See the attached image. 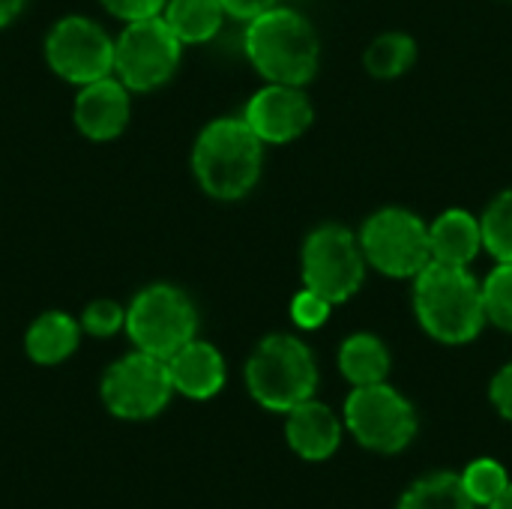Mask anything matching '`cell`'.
<instances>
[{
	"instance_id": "29",
	"label": "cell",
	"mask_w": 512,
	"mask_h": 509,
	"mask_svg": "<svg viewBox=\"0 0 512 509\" xmlns=\"http://www.w3.org/2000/svg\"><path fill=\"white\" fill-rule=\"evenodd\" d=\"M219 3H222L225 15L240 18V21H252L261 12H267V9L276 6V0H219Z\"/></svg>"
},
{
	"instance_id": "13",
	"label": "cell",
	"mask_w": 512,
	"mask_h": 509,
	"mask_svg": "<svg viewBox=\"0 0 512 509\" xmlns=\"http://www.w3.org/2000/svg\"><path fill=\"white\" fill-rule=\"evenodd\" d=\"M129 117H132L129 87L117 75L84 84L72 105L75 129L90 141H114L129 126Z\"/></svg>"
},
{
	"instance_id": "18",
	"label": "cell",
	"mask_w": 512,
	"mask_h": 509,
	"mask_svg": "<svg viewBox=\"0 0 512 509\" xmlns=\"http://www.w3.org/2000/svg\"><path fill=\"white\" fill-rule=\"evenodd\" d=\"M339 369L354 387L384 384L390 375V351L378 336L357 333L339 348Z\"/></svg>"
},
{
	"instance_id": "23",
	"label": "cell",
	"mask_w": 512,
	"mask_h": 509,
	"mask_svg": "<svg viewBox=\"0 0 512 509\" xmlns=\"http://www.w3.org/2000/svg\"><path fill=\"white\" fill-rule=\"evenodd\" d=\"M483 228V246L498 258V264H512V189L501 192L486 216L480 219Z\"/></svg>"
},
{
	"instance_id": "5",
	"label": "cell",
	"mask_w": 512,
	"mask_h": 509,
	"mask_svg": "<svg viewBox=\"0 0 512 509\" xmlns=\"http://www.w3.org/2000/svg\"><path fill=\"white\" fill-rule=\"evenodd\" d=\"M198 333L195 303L174 285L141 288L126 306V336L138 351L168 360Z\"/></svg>"
},
{
	"instance_id": "31",
	"label": "cell",
	"mask_w": 512,
	"mask_h": 509,
	"mask_svg": "<svg viewBox=\"0 0 512 509\" xmlns=\"http://www.w3.org/2000/svg\"><path fill=\"white\" fill-rule=\"evenodd\" d=\"M486 509H512V483H510V489H507V492H504L492 507H486Z\"/></svg>"
},
{
	"instance_id": "24",
	"label": "cell",
	"mask_w": 512,
	"mask_h": 509,
	"mask_svg": "<svg viewBox=\"0 0 512 509\" xmlns=\"http://www.w3.org/2000/svg\"><path fill=\"white\" fill-rule=\"evenodd\" d=\"M486 321L512 333V264H498L483 282Z\"/></svg>"
},
{
	"instance_id": "17",
	"label": "cell",
	"mask_w": 512,
	"mask_h": 509,
	"mask_svg": "<svg viewBox=\"0 0 512 509\" xmlns=\"http://www.w3.org/2000/svg\"><path fill=\"white\" fill-rule=\"evenodd\" d=\"M429 246H432V261L465 267L477 258L483 246V228L471 213L447 210L444 216L435 219V225H429Z\"/></svg>"
},
{
	"instance_id": "3",
	"label": "cell",
	"mask_w": 512,
	"mask_h": 509,
	"mask_svg": "<svg viewBox=\"0 0 512 509\" xmlns=\"http://www.w3.org/2000/svg\"><path fill=\"white\" fill-rule=\"evenodd\" d=\"M246 54L270 84H306L321 57L315 27L294 9H267L246 27Z\"/></svg>"
},
{
	"instance_id": "19",
	"label": "cell",
	"mask_w": 512,
	"mask_h": 509,
	"mask_svg": "<svg viewBox=\"0 0 512 509\" xmlns=\"http://www.w3.org/2000/svg\"><path fill=\"white\" fill-rule=\"evenodd\" d=\"M162 18L183 45H201L219 33L225 9L219 0H168Z\"/></svg>"
},
{
	"instance_id": "22",
	"label": "cell",
	"mask_w": 512,
	"mask_h": 509,
	"mask_svg": "<svg viewBox=\"0 0 512 509\" xmlns=\"http://www.w3.org/2000/svg\"><path fill=\"white\" fill-rule=\"evenodd\" d=\"M459 477L477 507H492L510 489V474L498 459H474Z\"/></svg>"
},
{
	"instance_id": "26",
	"label": "cell",
	"mask_w": 512,
	"mask_h": 509,
	"mask_svg": "<svg viewBox=\"0 0 512 509\" xmlns=\"http://www.w3.org/2000/svg\"><path fill=\"white\" fill-rule=\"evenodd\" d=\"M330 309H333V303L330 300H324L321 294H315V291H300L294 300H291V318H294V324L297 327H303V330H315V327H321L327 318H330Z\"/></svg>"
},
{
	"instance_id": "12",
	"label": "cell",
	"mask_w": 512,
	"mask_h": 509,
	"mask_svg": "<svg viewBox=\"0 0 512 509\" xmlns=\"http://www.w3.org/2000/svg\"><path fill=\"white\" fill-rule=\"evenodd\" d=\"M243 120L264 144H288L309 129L312 102L294 84H270L249 99Z\"/></svg>"
},
{
	"instance_id": "2",
	"label": "cell",
	"mask_w": 512,
	"mask_h": 509,
	"mask_svg": "<svg viewBox=\"0 0 512 509\" xmlns=\"http://www.w3.org/2000/svg\"><path fill=\"white\" fill-rule=\"evenodd\" d=\"M414 309L423 330L444 345L474 342L486 324L483 285L465 270L432 261L414 288Z\"/></svg>"
},
{
	"instance_id": "7",
	"label": "cell",
	"mask_w": 512,
	"mask_h": 509,
	"mask_svg": "<svg viewBox=\"0 0 512 509\" xmlns=\"http://www.w3.org/2000/svg\"><path fill=\"white\" fill-rule=\"evenodd\" d=\"M345 429L360 447L381 456H396L417 435V411L387 381L354 387L345 402Z\"/></svg>"
},
{
	"instance_id": "30",
	"label": "cell",
	"mask_w": 512,
	"mask_h": 509,
	"mask_svg": "<svg viewBox=\"0 0 512 509\" xmlns=\"http://www.w3.org/2000/svg\"><path fill=\"white\" fill-rule=\"evenodd\" d=\"M27 0H0V30L9 27L21 12H24Z\"/></svg>"
},
{
	"instance_id": "15",
	"label": "cell",
	"mask_w": 512,
	"mask_h": 509,
	"mask_svg": "<svg viewBox=\"0 0 512 509\" xmlns=\"http://www.w3.org/2000/svg\"><path fill=\"white\" fill-rule=\"evenodd\" d=\"M288 447L306 459V462H324L330 459L342 444V420L321 402L309 399L288 411L285 423Z\"/></svg>"
},
{
	"instance_id": "27",
	"label": "cell",
	"mask_w": 512,
	"mask_h": 509,
	"mask_svg": "<svg viewBox=\"0 0 512 509\" xmlns=\"http://www.w3.org/2000/svg\"><path fill=\"white\" fill-rule=\"evenodd\" d=\"M99 3L105 6L108 15H114L123 24H129V21H141V18L162 15L168 0H99Z\"/></svg>"
},
{
	"instance_id": "8",
	"label": "cell",
	"mask_w": 512,
	"mask_h": 509,
	"mask_svg": "<svg viewBox=\"0 0 512 509\" xmlns=\"http://www.w3.org/2000/svg\"><path fill=\"white\" fill-rule=\"evenodd\" d=\"M183 42L162 15L129 21L114 39V75L135 93L162 87L180 66Z\"/></svg>"
},
{
	"instance_id": "28",
	"label": "cell",
	"mask_w": 512,
	"mask_h": 509,
	"mask_svg": "<svg viewBox=\"0 0 512 509\" xmlns=\"http://www.w3.org/2000/svg\"><path fill=\"white\" fill-rule=\"evenodd\" d=\"M489 399L495 405V411L510 420L512 423V363L504 366L495 378H492V387H489Z\"/></svg>"
},
{
	"instance_id": "4",
	"label": "cell",
	"mask_w": 512,
	"mask_h": 509,
	"mask_svg": "<svg viewBox=\"0 0 512 509\" xmlns=\"http://www.w3.org/2000/svg\"><path fill=\"white\" fill-rule=\"evenodd\" d=\"M246 387L252 399L276 414L309 402L318 387V366L312 351L297 336H267L255 345L246 363Z\"/></svg>"
},
{
	"instance_id": "21",
	"label": "cell",
	"mask_w": 512,
	"mask_h": 509,
	"mask_svg": "<svg viewBox=\"0 0 512 509\" xmlns=\"http://www.w3.org/2000/svg\"><path fill=\"white\" fill-rule=\"evenodd\" d=\"M417 60V42L405 33H384L366 48V69L375 78H399Z\"/></svg>"
},
{
	"instance_id": "16",
	"label": "cell",
	"mask_w": 512,
	"mask_h": 509,
	"mask_svg": "<svg viewBox=\"0 0 512 509\" xmlns=\"http://www.w3.org/2000/svg\"><path fill=\"white\" fill-rule=\"evenodd\" d=\"M81 333V321H75L69 312L51 309L33 318V324L27 327L24 351L36 366H60L78 351Z\"/></svg>"
},
{
	"instance_id": "14",
	"label": "cell",
	"mask_w": 512,
	"mask_h": 509,
	"mask_svg": "<svg viewBox=\"0 0 512 509\" xmlns=\"http://www.w3.org/2000/svg\"><path fill=\"white\" fill-rule=\"evenodd\" d=\"M165 363L171 372L174 393H180L186 399L204 402V399H213L225 387V375H228L225 357L210 342L192 339L177 354H171Z\"/></svg>"
},
{
	"instance_id": "6",
	"label": "cell",
	"mask_w": 512,
	"mask_h": 509,
	"mask_svg": "<svg viewBox=\"0 0 512 509\" xmlns=\"http://www.w3.org/2000/svg\"><path fill=\"white\" fill-rule=\"evenodd\" d=\"M99 396L108 414L117 420H129V423L153 420L168 408L174 396L168 363L162 357L135 348L132 354H123L105 369Z\"/></svg>"
},
{
	"instance_id": "11",
	"label": "cell",
	"mask_w": 512,
	"mask_h": 509,
	"mask_svg": "<svg viewBox=\"0 0 512 509\" xmlns=\"http://www.w3.org/2000/svg\"><path fill=\"white\" fill-rule=\"evenodd\" d=\"M45 60L54 75L84 87L114 75V39L93 18L66 15L45 36Z\"/></svg>"
},
{
	"instance_id": "20",
	"label": "cell",
	"mask_w": 512,
	"mask_h": 509,
	"mask_svg": "<svg viewBox=\"0 0 512 509\" xmlns=\"http://www.w3.org/2000/svg\"><path fill=\"white\" fill-rule=\"evenodd\" d=\"M396 509H477V504L465 492L459 474L438 471L411 483L399 498Z\"/></svg>"
},
{
	"instance_id": "10",
	"label": "cell",
	"mask_w": 512,
	"mask_h": 509,
	"mask_svg": "<svg viewBox=\"0 0 512 509\" xmlns=\"http://www.w3.org/2000/svg\"><path fill=\"white\" fill-rule=\"evenodd\" d=\"M366 276V255L360 240L342 225H321L309 234L303 246V285L324 300H351Z\"/></svg>"
},
{
	"instance_id": "25",
	"label": "cell",
	"mask_w": 512,
	"mask_h": 509,
	"mask_svg": "<svg viewBox=\"0 0 512 509\" xmlns=\"http://www.w3.org/2000/svg\"><path fill=\"white\" fill-rule=\"evenodd\" d=\"M81 330L96 339H111L126 330V309L114 300H93L81 312Z\"/></svg>"
},
{
	"instance_id": "9",
	"label": "cell",
	"mask_w": 512,
	"mask_h": 509,
	"mask_svg": "<svg viewBox=\"0 0 512 509\" xmlns=\"http://www.w3.org/2000/svg\"><path fill=\"white\" fill-rule=\"evenodd\" d=\"M360 249L378 273L396 279H417L432 264L429 228L402 207L378 210L360 231Z\"/></svg>"
},
{
	"instance_id": "1",
	"label": "cell",
	"mask_w": 512,
	"mask_h": 509,
	"mask_svg": "<svg viewBox=\"0 0 512 509\" xmlns=\"http://www.w3.org/2000/svg\"><path fill=\"white\" fill-rule=\"evenodd\" d=\"M264 141L243 117H219L207 123L192 147V171L198 186L219 201H237L252 192L261 177Z\"/></svg>"
}]
</instances>
